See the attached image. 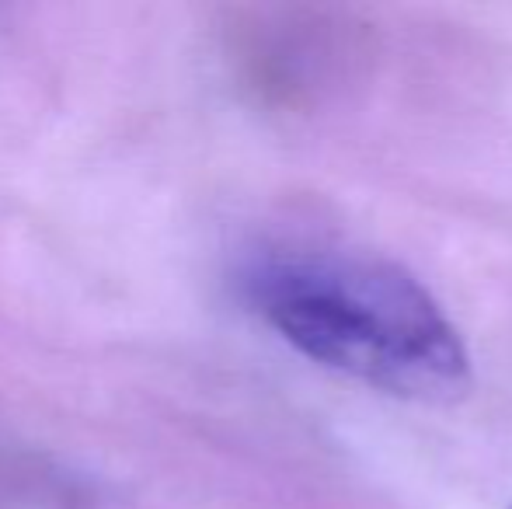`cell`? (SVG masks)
<instances>
[{
	"label": "cell",
	"instance_id": "obj_1",
	"mask_svg": "<svg viewBox=\"0 0 512 509\" xmlns=\"http://www.w3.org/2000/svg\"><path fill=\"white\" fill-rule=\"evenodd\" d=\"M251 307L314 363L418 401L457 398L467 353L401 265L359 252H286L244 276Z\"/></svg>",
	"mask_w": 512,
	"mask_h": 509
}]
</instances>
